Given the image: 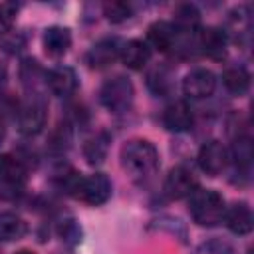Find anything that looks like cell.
<instances>
[{"label":"cell","instance_id":"f546056e","mask_svg":"<svg viewBox=\"0 0 254 254\" xmlns=\"http://www.w3.org/2000/svg\"><path fill=\"white\" fill-rule=\"evenodd\" d=\"M16 14H18L16 4H0V30L8 32L16 20Z\"/></svg>","mask_w":254,"mask_h":254},{"label":"cell","instance_id":"603a6c76","mask_svg":"<svg viewBox=\"0 0 254 254\" xmlns=\"http://www.w3.org/2000/svg\"><path fill=\"white\" fill-rule=\"evenodd\" d=\"M103 16L111 22V24H121L125 20H129L133 16V6L129 2H121V0H115V2H105L103 4Z\"/></svg>","mask_w":254,"mask_h":254},{"label":"cell","instance_id":"7a4b0ae2","mask_svg":"<svg viewBox=\"0 0 254 254\" xmlns=\"http://www.w3.org/2000/svg\"><path fill=\"white\" fill-rule=\"evenodd\" d=\"M224 198L212 189H194L189 196V212L198 226H216L224 218Z\"/></svg>","mask_w":254,"mask_h":254},{"label":"cell","instance_id":"ac0fdd59","mask_svg":"<svg viewBox=\"0 0 254 254\" xmlns=\"http://www.w3.org/2000/svg\"><path fill=\"white\" fill-rule=\"evenodd\" d=\"M28 232V224L26 220L10 210L0 212V242H14L24 238Z\"/></svg>","mask_w":254,"mask_h":254},{"label":"cell","instance_id":"1f68e13d","mask_svg":"<svg viewBox=\"0 0 254 254\" xmlns=\"http://www.w3.org/2000/svg\"><path fill=\"white\" fill-rule=\"evenodd\" d=\"M4 137H6V127H4V123L0 121V145H2V141H4Z\"/></svg>","mask_w":254,"mask_h":254},{"label":"cell","instance_id":"6da1fadb","mask_svg":"<svg viewBox=\"0 0 254 254\" xmlns=\"http://www.w3.org/2000/svg\"><path fill=\"white\" fill-rule=\"evenodd\" d=\"M121 167L133 181H147L159 169V151L147 139H131L121 147Z\"/></svg>","mask_w":254,"mask_h":254},{"label":"cell","instance_id":"8fae6325","mask_svg":"<svg viewBox=\"0 0 254 254\" xmlns=\"http://www.w3.org/2000/svg\"><path fill=\"white\" fill-rule=\"evenodd\" d=\"M192 121H194L192 109L185 101H173L163 111V125L167 131H173V133L189 131L192 127Z\"/></svg>","mask_w":254,"mask_h":254},{"label":"cell","instance_id":"ba28073f","mask_svg":"<svg viewBox=\"0 0 254 254\" xmlns=\"http://www.w3.org/2000/svg\"><path fill=\"white\" fill-rule=\"evenodd\" d=\"M198 167L210 175V177H216L220 175L226 165H228V151L226 147L220 143V141H206L200 149H198Z\"/></svg>","mask_w":254,"mask_h":254},{"label":"cell","instance_id":"7c38bea8","mask_svg":"<svg viewBox=\"0 0 254 254\" xmlns=\"http://www.w3.org/2000/svg\"><path fill=\"white\" fill-rule=\"evenodd\" d=\"M226 44H228V36L220 28L210 26L198 32V48L204 56L212 60H222L226 56Z\"/></svg>","mask_w":254,"mask_h":254},{"label":"cell","instance_id":"d6986e66","mask_svg":"<svg viewBox=\"0 0 254 254\" xmlns=\"http://www.w3.org/2000/svg\"><path fill=\"white\" fill-rule=\"evenodd\" d=\"M109 135L107 133H95L93 137H89L83 145V157L89 165H101L107 157L109 151Z\"/></svg>","mask_w":254,"mask_h":254},{"label":"cell","instance_id":"4fadbf2b","mask_svg":"<svg viewBox=\"0 0 254 254\" xmlns=\"http://www.w3.org/2000/svg\"><path fill=\"white\" fill-rule=\"evenodd\" d=\"M224 224L228 226L230 232L234 234H248L254 226V218H252V210L246 202H232L230 206H226L224 210Z\"/></svg>","mask_w":254,"mask_h":254},{"label":"cell","instance_id":"f1b7e54d","mask_svg":"<svg viewBox=\"0 0 254 254\" xmlns=\"http://www.w3.org/2000/svg\"><path fill=\"white\" fill-rule=\"evenodd\" d=\"M18 109H20V103L10 97V95H0V121L4 123L6 119H12V117H18Z\"/></svg>","mask_w":254,"mask_h":254},{"label":"cell","instance_id":"30bf717a","mask_svg":"<svg viewBox=\"0 0 254 254\" xmlns=\"http://www.w3.org/2000/svg\"><path fill=\"white\" fill-rule=\"evenodd\" d=\"M46 83H48L50 91L54 95H58V97L73 95L77 91V85H79L75 71L71 67H67V65H58L52 71H48L46 73Z\"/></svg>","mask_w":254,"mask_h":254},{"label":"cell","instance_id":"8992f818","mask_svg":"<svg viewBox=\"0 0 254 254\" xmlns=\"http://www.w3.org/2000/svg\"><path fill=\"white\" fill-rule=\"evenodd\" d=\"M216 89V75L206 67L189 71L183 79V93L190 99H206Z\"/></svg>","mask_w":254,"mask_h":254},{"label":"cell","instance_id":"277c9868","mask_svg":"<svg viewBox=\"0 0 254 254\" xmlns=\"http://www.w3.org/2000/svg\"><path fill=\"white\" fill-rule=\"evenodd\" d=\"M46 117H48V105L44 101V97L40 93L28 95V99L20 105L18 109V129L22 135H38L44 125H46Z\"/></svg>","mask_w":254,"mask_h":254},{"label":"cell","instance_id":"7402d4cb","mask_svg":"<svg viewBox=\"0 0 254 254\" xmlns=\"http://www.w3.org/2000/svg\"><path fill=\"white\" fill-rule=\"evenodd\" d=\"M56 234L62 238L64 244H67V246H71V248L77 246V244L81 242V238H83V230H81L79 222H77L75 218H71V216L62 218V220L56 224Z\"/></svg>","mask_w":254,"mask_h":254},{"label":"cell","instance_id":"3957f363","mask_svg":"<svg viewBox=\"0 0 254 254\" xmlns=\"http://www.w3.org/2000/svg\"><path fill=\"white\" fill-rule=\"evenodd\" d=\"M135 99V87L129 77L115 75L107 79L99 89V101L111 113H125L131 109Z\"/></svg>","mask_w":254,"mask_h":254},{"label":"cell","instance_id":"d6a6232c","mask_svg":"<svg viewBox=\"0 0 254 254\" xmlns=\"http://www.w3.org/2000/svg\"><path fill=\"white\" fill-rule=\"evenodd\" d=\"M16 254H36V252H34V250H26V248H24V250H18Z\"/></svg>","mask_w":254,"mask_h":254},{"label":"cell","instance_id":"4316f807","mask_svg":"<svg viewBox=\"0 0 254 254\" xmlns=\"http://www.w3.org/2000/svg\"><path fill=\"white\" fill-rule=\"evenodd\" d=\"M192 254H232V246L222 238H210L198 244Z\"/></svg>","mask_w":254,"mask_h":254},{"label":"cell","instance_id":"d4e9b609","mask_svg":"<svg viewBox=\"0 0 254 254\" xmlns=\"http://www.w3.org/2000/svg\"><path fill=\"white\" fill-rule=\"evenodd\" d=\"M20 77H22V83L30 89L38 81H42V77H46V73H44V69L40 67V64L34 58H26L22 62V65H20Z\"/></svg>","mask_w":254,"mask_h":254},{"label":"cell","instance_id":"44dd1931","mask_svg":"<svg viewBox=\"0 0 254 254\" xmlns=\"http://www.w3.org/2000/svg\"><path fill=\"white\" fill-rule=\"evenodd\" d=\"M177 32H194L200 22V12L194 4H179L173 12Z\"/></svg>","mask_w":254,"mask_h":254},{"label":"cell","instance_id":"2e32d148","mask_svg":"<svg viewBox=\"0 0 254 254\" xmlns=\"http://www.w3.org/2000/svg\"><path fill=\"white\" fill-rule=\"evenodd\" d=\"M28 181V169L14 155H0V183L6 187H22Z\"/></svg>","mask_w":254,"mask_h":254},{"label":"cell","instance_id":"83f0119b","mask_svg":"<svg viewBox=\"0 0 254 254\" xmlns=\"http://www.w3.org/2000/svg\"><path fill=\"white\" fill-rule=\"evenodd\" d=\"M69 143H71V131H69V127L67 125H58V129L50 137V149L52 151H58V153H64V151H67Z\"/></svg>","mask_w":254,"mask_h":254},{"label":"cell","instance_id":"9a60e30c","mask_svg":"<svg viewBox=\"0 0 254 254\" xmlns=\"http://www.w3.org/2000/svg\"><path fill=\"white\" fill-rule=\"evenodd\" d=\"M119 58L129 69H143L151 60V48L143 40H129L121 46Z\"/></svg>","mask_w":254,"mask_h":254},{"label":"cell","instance_id":"4dcf8cb0","mask_svg":"<svg viewBox=\"0 0 254 254\" xmlns=\"http://www.w3.org/2000/svg\"><path fill=\"white\" fill-rule=\"evenodd\" d=\"M2 48H4L6 52H10V54H16V52H20V50L24 48V38H22L20 34L8 32V34H4V38H2Z\"/></svg>","mask_w":254,"mask_h":254},{"label":"cell","instance_id":"5b68a950","mask_svg":"<svg viewBox=\"0 0 254 254\" xmlns=\"http://www.w3.org/2000/svg\"><path fill=\"white\" fill-rule=\"evenodd\" d=\"M73 196H77L81 202H85L89 206H101L111 196V181L103 173H93V175L81 177Z\"/></svg>","mask_w":254,"mask_h":254},{"label":"cell","instance_id":"cb8c5ba5","mask_svg":"<svg viewBox=\"0 0 254 254\" xmlns=\"http://www.w3.org/2000/svg\"><path fill=\"white\" fill-rule=\"evenodd\" d=\"M147 85L151 87L153 93L165 95V93L171 89V73H169V69L163 67V65H159V67H155L153 71H149V75H147Z\"/></svg>","mask_w":254,"mask_h":254},{"label":"cell","instance_id":"484cf974","mask_svg":"<svg viewBox=\"0 0 254 254\" xmlns=\"http://www.w3.org/2000/svg\"><path fill=\"white\" fill-rule=\"evenodd\" d=\"M232 159L238 169L248 171L250 161H252V143L248 137H238L232 145Z\"/></svg>","mask_w":254,"mask_h":254},{"label":"cell","instance_id":"5bb4252c","mask_svg":"<svg viewBox=\"0 0 254 254\" xmlns=\"http://www.w3.org/2000/svg\"><path fill=\"white\" fill-rule=\"evenodd\" d=\"M42 42H44V50L48 56L60 58L71 48V32L69 28H64V26H50L44 32Z\"/></svg>","mask_w":254,"mask_h":254},{"label":"cell","instance_id":"52a82bcc","mask_svg":"<svg viewBox=\"0 0 254 254\" xmlns=\"http://www.w3.org/2000/svg\"><path fill=\"white\" fill-rule=\"evenodd\" d=\"M194 189H196V179L185 167H173L169 171V175L165 177V183H163L165 194L173 200L189 198L194 192Z\"/></svg>","mask_w":254,"mask_h":254},{"label":"cell","instance_id":"9c48e42d","mask_svg":"<svg viewBox=\"0 0 254 254\" xmlns=\"http://www.w3.org/2000/svg\"><path fill=\"white\" fill-rule=\"evenodd\" d=\"M119 52H121V46L117 38H101L87 50L85 62L93 69H103L119 58Z\"/></svg>","mask_w":254,"mask_h":254},{"label":"cell","instance_id":"e0dca14e","mask_svg":"<svg viewBox=\"0 0 254 254\" xmlns=\"http://www.w3.org/2000/svg\"><path fill=\"white\" fill-rule=\"evenodd\" d=\"M147 40L159 52H169L177 44V28L171 22H153L147 30Z\"/></svg>","mask_w":254,"mask_h":254},{"label":"cell","instance_id":"ffe728a7","mask_svg":"<svg viewBox=\"0 0 254 254\" xmlns=\"http://www.w3.org/2000/svg\"><path fill=\"white\" fill-rule=\"evenodd\" d=\"M222 83L232 95H244L250 87V73L242 65H232L222 73Z\"/></svg>","mask_w":254,"mask_h":254}]
</instances>
